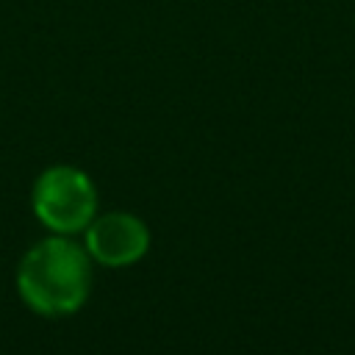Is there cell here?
Returning a JSON list of instances; mask_svg holds the SVG:
<instances>
[{
	"label": "cell",
	"instance_id": "7a4b0ae2",
	"mask_svg": "<svg viewBox=\"0 0 355 355\" xmlns=\"http://www.w3.org/2000/svg\"><path fill=\"white\" fill-rule=\"evenodd\" d=\"M36 219L53 233L69 236L83 230L97 214V189L92 178L69 164L44 169L31 191Z\"/></svg>",
	"mask_w": 355,
	"mask_h": 355
},
{
	"label": "cell",
	"instance_id": "3957f363",
	"mask_svg": "<svg viewBox=\"0 0 355 355\" xmlns=\"http://www.w3.org/2000/svg\"><path fill=\"white\" fill-rule=\"evenodd\" d=\"M83 247L92 261L119 269L144 258L150 250V230L136 214L128 211L94 214V219L83 227Z\"/></svg>",
	"mask_w": 355,
	"mask_h": 355
},
{
	"label": "cell",
	"instance_id": "6da1fadb",
	"mask_svg": "<svg viewBox=\"0 0 355 355\" xmlns=\"http://www.w3.org/2000/svg\"><path fill=\"white\" fill-rule=\"evenodd\" d=\"M92 258L83 244L55 233L36 241L17 266L22 302L47 319L75 313L92 288Z\"/></svg>",
	"mask_w": 355,
	"mask_h": 355
}]
</instances>
